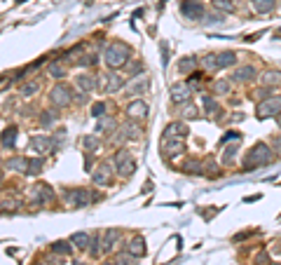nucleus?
<instances>
[{"mask_svg": "<svg viewBox=\"0 0 281 265\" xmlns=\"http://www.w3.org/2000/svg\"><path fill=\"white\" fill-rule=\"evenodd\" d=\"M131 59V47L124 45V42H110L106 47V52H103V61H106L108 68H124Z\"/></svg>", "mask_w": 281, "mask_h": 265, "instance_id": "f257e3e1", "label": "nucleus"}, {"mask_svg": "<svg viewBox=\"0 0 281 265\" xmlns=\"http://www.w3.org/2000/svg\"><path fill=\"white\" fill-rule=\"evenodd\" d=\"M270 162H272V146L260 141L249 150V155L244 157V169L251 172V169H258V167H267Z\"/></svg>", "mask_w": 281, "mask_h": 265, "instance_id": "f03ea898", "label": "nucleus"}, {"mask_svg": "<svg viewBox=\"0 0 281 265\" xmlns=\"http://www.w3.org/2000/svg\"><path fill=\"white\" fill-rule=\"evenodd\" d=\"M113 164H115V172L120 174L122 179H129L131 174L136 172V160L131 157L129 150H117Z\"/></svg>", "mask_w": 281, "mask_h": 265, "instance_id": "7ed1b4c3", "label": "nucleus"}, {"mask_svg": "<svg viewBox=\"0 0 281 265\" xmlns=\"http://www.w3.org/2000/svg\"><path fill=\"white\" fill-rule=\"evenodd\" d=\"M258 117L260 120H267V117H277L281 113V96L279 94H272L265 101H258Z\"/></svg>", "mask_w": 281, "mask_h": 265, "instance_id": "20e7f679", "label": "nucleus"}, {"mask_svg": "<svg viewBox=\"0 0 281 265\" xmlns=\"http://www.w3.org/2000/svg\"><path fill=\"white\" fill-rule=\"evenodd\" d=\"M63 200H66L68 207H89L94 202V195H91L87 188H73V190H68L63 195Z\"/></svg>", "mask_w": 281, "mask_h": 265, "instance_id": "39448f33", "label": "nucleus"}, {"mask_svg": "<svg viewBox=\"0 0 281 265\" xmlns=\"http://www.w3.org/2000/svg\"><path fill=\"white\" fill-rule=\"evenodd\" d=\"M49 101H52L54 108H66L73 103V94H70V87L68 85H56L52 87L49 92Z\"/></svg>", "mask_w": 281, "mask_h": 265, "instance_id": "423d86ee", "label": "nucleus"}, {"mask_svg": "<svg viewBox=\"0 0 281 265\" xmlns=\"http://www.w3.org/2000/svg\"><path fill=\"white\" fill-rule=\"evenodd\" d=\"M115 176V164L113 162H99L96 169H91V179L96 186H108Z\"/></svg>", "mask_w": 281, "mask_h": 265, "instance_id": "0eeeda50", "label": "nucleus"}, {"mask_svg": "<svg viewBox=\"0 0 281 265\" xmlns=\"http://www.w3.org/2000/svg\"><path fill=\"white\" fill-rule=\"evenodd\" d=\"M160 150H162V157H164V160H174L176 155H183V153H185V143H183V139H162Z\"/></svg>", "mask_w": 281, "mask_h": 265, "instance_id": "6e6552de", "label": "nucleus"}, {"mask_svg": "<svg viewBox=\"0 0 281 265\" xmlns=\"http://www.w3.org/2000/svg\"><path fill=\"white\" fill-rule=\"evenodd\" d=\"M99 87L106 94H115V92H120L122 87H124V82H122L120 73H106V75H101L99 78Z\"/></svg>", "mask_w": 281, "mask_h": 265, "instance_id": "1a4fd4ad", "label": "nucleus"}, {"mask_svg": "<svg viewBox=\"0 0 281 265\" xmlns=\"http://www.w3.org/2000/svg\"><path fill=\"white\" fill-rule=\"evenodd\" d=\"M54 200V193L52 188L45 186V183H38V186H33V193H30V202L33 204H49Z\"/></svg>", "mask_w": 281, "mask_h": 265, "instance_id": "9d476101", "label": "nucleus"}, {"mask_svg": "<svg viewBox=\"0 0 281 265\" xmlns=\"http://www.w3.org/2000/svg\"><path fill=\"white\" fill-rule=\"evenodd\" d=\"M181 14L185 16V19H202V16H204V5H202L199 0H183Z\"/></svg>", "mask_w": 281, "mask_h": 265, "instance_id": "9b49d317", "label": "nucleus"}, {"mask_svg": "<svg viewBox=\"0 0 281 265\" xmlns=\"http://www.w3.org/2000/svg\"><path fill=\"white\" fill-rule=\"evenodd\" d=\"M150 87V80H148V75H134V78L124 85V92H127V96H134V94H143L145 89Z\"/></svg>", "mask_w": 281, "mask_h": 265, "instance_id": "f8f14e48", "label": "nucleus"}, {"mask_svg": "<svg viewBox=\"0 0 281 265\" xmlns=\"http://www.w3.org/2000/svg\"><path fill=\"white\" fill-rule=\"evenodd\" d=\"M127 117L129 120H136V122H141V120H145L148 117V103L141 101V99H136V101H129L127 103Z\"/></svg>", "mask_w": 281, "mask_h": 265, "instance_id": "ddd939ff", "label": "nucleus"}, {"mask_svg": "<svg viewBox=\"0 0 281 265\" xmlns=\"http://www.w3.org/2000/svg\"><path fill=\"white\" fill-rule=\"evenodd\" d=\"M192 99V89L185 82H178V85H171V101L183 106V103H188Z\"/></svg>", "mask_w": 281, "mask_h": 265, "instance_id": "4468645a", "label": "nucleus"}, {"mask_svg": "<svg viewBox=\"0 0 281 265\" xmlns=\"http://www.w3.org/2000/svg\"><path fill=\"white\" fill-rule=\"evenodd\" d=\"M122 139H129V141H141V136H143V127H141V122H136V120H127L124 125H122Z\"/></svg>", "mask_w": 281, "mask_h": 265, "instance_id": "2eb2a0df", "label": "nucleus"}, {"mask_svg": "<svg viewBox=\"0 0 281 265\" xmlns=\"http://www.w3.org/2000/svg\"><path fill=\"white\" fill-rule=\"evenodd\" d=\"M28 146H30V150H35L38 155H45V153H52L54 150L52 136H30Z\"/></svg>", "mask_w": 281, "mask_h": 265, "instance_id": "dca6fc26", "label": "nucleus"}, {"mask_svg": "<svg viewBox=\"0 0 281 265\" xmlns=\"http://www.w3.org/2000/svg\"><path fill=\"white\" fill-rule=\"evenodd\" d=\"M75 85L82 94H89V92H94V89L99 87V80L94 78V75H89V73H82V75H77L75 78Z\"/></svg>", "mask_w": 281, "mask_h": 265, "instance_id": "f3484780", "label": "nucleus"}, {"mask_svg": "<svg viewBox=\"0 0 281 265\" xmlns=\"http://www.w3.org/2000/svg\"><path fill=\"white\" fill-rule=\"evenodd\" d=\"M256 68L253 66H239V68H235V73H232V82H251V80H256Z\"/></svg>", "mask_w": 281, "mask_h": 265, "instance_id": "a211bd4d", "label": "nucleus"}, {"mask_svg": "<svg viewBox=\"0 0 281 265\" xmlns=\"http://www.w3.org/2000/svg\"><path fill=\"white\" fill-rule=\"evenodd\" d=\"M120 240H122V230H117V228H108L106 235L101 237V249L110 251L113 249V244H117Z\"/></svg>", "mask_w": 281, "mask_h": 265, "instance_id": "6ab92c4d", "label": "nucleus"}, {"mask_svg": "<svg viewBox=\"0 0 281 265\" xmlns=\"http://www.w3.org/2000/svg\"><path fill=\"white\" fill-rule=\"evenodd\" d=\"M185 136H188V127L183 122H171L162 134V139H185Z\"/></svg>", "mask_w": 281, "mask_h": 265, "instance_id": "aec40b11", "label": "nucleus"}, {"mask_svg": "<svg viewBox=\"0 0 281 265\" xmlns=\"http://www.w3.org/2000/svg\"><path fill=\"white\" fill-rule=\"evenodd\" d=\"M47 73H49L52 78H56V80L66 78V75H68V63L54 59V61H49V66H47Z\"/></svg>", "mask_w": 281, "mask_h": 265, "instance_id": "412c9836", "label": "nucleus"}, {"mask_svg": "<svg viewBox=\"0 0 281 265\" xmlns=\"http://www.w3.org/2000/svg\"><path fill=\"white\" fill-rule=\"evenodd\" d=\"M127 251H129L131 256H136V258L145 256V240L143 237H131L129 244H127Z\"/></svg>", "mask_w": 281, "mask_h": 265, "instance_id": "4be33fe9", "label": "nucleus"}, {"mask_svg": "<svg viewBox=\"0 0 281 265\" xmlns=\"http://www.w3.org/2000/svg\"><path fill=\"white\" fill-rule=\"evenodd\" d=\"M260 82L265 87H281V70H267V73H263L260 75Z\"/></svg>", "mask_w": 281, "mask_h": 265, "instance_id": "5701e85b", "label": "nucleus"}, {"mask_svg": "<svg viewBox=\"0 0 281 265\" xmlns=\"http://www.w3.org/2000/svg\"><path fill=\"white\" fill-rule=\"evenodd\" d=\"M16 134H19V129H16L14 125L7 127L5 132H2V136H0V143H2V148L7 150V148H14V143H16Z\"/></svg>", "mask_w": 281, "mask_h": 265, "instance_id": "b1692460", "label": "nucleus"}, {"mask_svg": "<svg viewBox=\"0 0 281 265\" xmlns=\"http://www.w3.org/2000/svg\"><path fill=\"white\" fill-rule=\"evenodd\" d=\"M5 167H7L9 172H19V174H23V172H28V160H26V157H9Z\"/></svg>", "mask_w": 281, "mask_h": 265, "instance_id": "393cba45", "label": "nucleus"}, {"mask_svg": "<svg viewBox=\"0 0 281 265\" xmlns=\"http://www.w3.org/2000/svg\"><path fill=\"white\" fill-rule=\"evenodd\" d=\"M117 129V120L110 115H103L99 117V125H96V132H103V134H110Z\"/></svg>", "mask_w": 281, "mask_h": 265, "instance_id": "a878e982", "label": "nucleus"}, {"mask_svg": "<svg viewBox=\"0 0 281 265\" xmlns=\"http://www.w3.org/2000/svg\"><path fill=\"white\" fill-rule=\"evenodd\" d=\"M192 70H197V59H195V56H183L181 61H178V73L190 75Z\"/></svg>", "mask_w": 281, "mask_h": 265, "instance_id": "bb28decb", "label": "nucleus"}, {"mask_svg": "<svg viewBox=\"0 0 281 265\" xmlns=\"http://www.w3.org/2000/svg\"><path fill=\"white\" fill-rule=\"evenodd\" d=\"M216 61H218V70L230 68V66H235L237 63V54L235 52H221V54H216Z\"/></svg>", "mask_w": 281, "mask_h": 265, "instance_id": "cd10ccee", "label": "nucleus"}, {"mask_svg": "<svg viewBox=\"0 0 281 265\" xmlns=\"http://www.w3.org/2000/svg\"><path fill=\"white\" fill-rule=\"evenodd\" d=\"M274 5H277V0H251V7L258 12V14H267V12H272Z\"/></svg>", "mask_w": 281, "mask_h": 265, "instance_id": "c85d7f7f", "label": "nucleus"}, {"mask_svg": "<svg viewBox=\"0 0 281 265\" xmlns=\"http://www.w3.org/2000/svg\"><path fill=\"white\" fill-rule=\"evenodd\" d=\"M89 242H91V237L87 233H73L70 235V244L77 247V249H89Z\"/></svg>", "mask_w": 281, "mask_h": 265, "instance_id": "c756f323", "label": "nucleus"}, {"mask_svg": "<svg viewBox=\"0 0 281 265\" xmlns=\"http://www.w3.org/2000/svg\"><path fill=\"white\" fill-rule=\"evenodd\" d=\"M202 106H204V110L211 113V115H218V113H221V106L216 103V99H213L211 94H204V96H202Z\"/></svg>", "mask_w": 281, "mask_h": 265, "instance_id": "7c9ffc66", "label": "nucleus"}, {"mask_svg": "<svg viewBox=\"0 0 281 265\" xmlns=\"http://www.w3.org/2000/svg\"><path fill=\"white\" fill-rule=\"evenodd\" d=\"M185 174H204L202 169H204V162L202 160H188V162H183L181 167Z\"/></svg>", "mask_w": 281, "mask_h": 265, "instance_id": "2f4dec72", "label": "nucleus"}, {"mask_svg": "<svg viewBox=\"0 0 281 265\" xmlns=\"http://www.w3.org/2000/svg\"><path fill=\"white\" fill-rule=\"evenodd\" d=\"M42 167H45V157L38 155V157H30L28 160V172L26 174H33V176H38L42 172Z\"/></svg>", "mask_w": 281, "mask_h": 265, "instance_id": "473e14b6", "label": "nucleus"}, {"mask_svg": "<svg viewBox=\"0 0 281 265\" xmlns=\"http://www.w3.org/2000/svg\"><path fill=\"white\" fill-rule=\"evenodd\" d=\"M178 113H181V117L183 120H195V117L199 115V110H197V106H195V103H183L181 106V110H178Z\"/></svg>", "mask_w": 281, "mask_h": 265, "instance_id": "72a5a7b5", "label": "nucleus"}, {"mask_svg": "<svg viewBox=\"0 0 281 265\" xmlns=\"http://www.w3.org/2000/svg\"><path fill=\"white\" fill-rule=\"evenodd\" d=\"M213 92H216V94H221V96L230 94V92H232V80H225V78L216 80V82H213Z\"/></svg>", "mask_w": 281, "mask_h": 265, "instance_id": "f704fd0d", "label": "nucleus"}, {"mask_svg": "<svg viewBox=\"0 0 281 265\" xmlns=\"http://www.w3.org/2000/svg\"><path fill=\"white\" fill-rule=\"evenodd\" d=\"M56 120H59V113H56V110H42V113H40V125L47 127V129H49Z\"/></svg>", "mask_w": 281, "mask_h": 265, "instance_id": "c9c22d12", "label": "nucleus"}, {"mask_svg": "<svg viewBox=\"0 0 281 265\" xmlns=\"http://www.w3.org/2000/svg\"><path fill=\"white\" fill-rule=\"evenodd\" d=\"M213 9L230 14V12H235V0H213Z\"/></svg>", "mask_w": 281, "mask_h": 265, "instance_id": "e433bc0d", "label": "nucleus"}, {"mask_svg": "<svg viewBox=\"0 0 281 265\" xmlns=\"http://www.w3.org/2000/svg\"><path fill=\"white\" fill-rule=\"evenodd\" d=\"M82 148H84V153H96L99 150V139L96 136H82Z\"/></svg>", "mask_w": 281, "mask_h": 265, "instance_id": "4c0bfd02", "label": "nucleus"}, {"mask_svg": "<svg viewBox=\"0 0 281 265\" xmlns=\"http://www.w3.org/2000/svg\"><path fill=\"white\" fill-rule=\"evenodd\" d=\"M138 258L136 256H131L129 251H124V254H117V256L113 258V263L115 265H136Z\"/></svg>", "mask_w": 281, "mask_h": 265, "instance_id": "58836bf2", "label": "nucleus"}, {"mask_svg": "<svg viewBox=\"0 0 281 265\" xmlns=\"http://www.w3.org/2000/svg\"><path fill=\"white\" fill-rule=\"evenodd\" d=\"M52 251H54V254H59V256H70V251H73L70 240H68V242H54L52 244Z\"/></svg>", "mask_w": 281, "mask_h": 265, "instance_id": "ea45409f", "label": "nucleus"}, {"mask_svg": "<svg viewBox=\"0 0 281 265\" xmlns=\"http://www.w3.org/2000/svg\"><path fill=\"white\" fill-rule=\"evenodd\" d=\"M204 169H206V176H209V179H216V176H218V174H221V172H218V164H216V162H213V157H209V160H206V162H204Z\"/></svg>", "mask_w": 281, "mask_h": 265, "instance_id": "a19ab883", "label": "nucleus"}, {"mask_svg": "<svg viewBox=\"0 0 281 265\" xmlns=\"http://www.w3.org/2000/svg\"><path fill=\"white\" fill-rule=\"evenodd\" d=\"M38 89H40V82H38V80H30V82H26V85L21 87V94H23V96H33Z\"/></svg>", "mask_w": 281, "mask_h": 265, "instance_id": "79ce46f5", "label": "nucleus"}, {"mask_svg": "<svg viewBox=\"0 0 281 265\" xmlns=\"http://www.w3.org/2000/svg\"><path fill=\"white\" fill-rule=\"evenodd\" d=\"M202 66H204L206 70H218V61H216V54L202 56Z\"/></svg>", "mask_w": 281, "mask_h": 265, "instance_id": "37998d69", "label": "nucleus"}, {"mask_svg": "<svg viewBox=\"0 0 281 265\" xmlns=\"http://www.w3.org/2000/svg\"><path fill=\"white\" fill-rule=\"evenodd\" d=\"M272 94H274V89H272V87H263V89H258V92H253L251 96H256L258 101H265V99H270Z\"/></svg>", "mask_w": 281, "mask_h": 265, "instance_id": "c03bdc74", "label": "nucleus"}, {"mask_svg": "<svg viewBox=\"0 0 281 265\" xmlns=\"http://www.w3.org/2000/svg\"><path fill=\"white\" fill-rule=\"evenodd\" d=\"M106 110H108L106 103H103V101H96L94 106H91V115H94V117H103V115H108Z\"/></svg>", "mask_w": 281, "mask_h": 265, "instance_id": "a18cd8bd", "label": "nucleus"}, {"mask_svg": "<svg viewBox=\"0 0 281 265\" xmlns=\"http://www.w3.org/2000/svg\"><path fill=\"white\" fill-rule=\"evenodd\" d=\"M63 139H66V129H56V134L52 136V146H54V150H59V148H61Z\"/></svg>", "mask_w": 281, "mask_h": 265, "instance_id": "49530a36", "label": "nucleus"}, {"mask_svg": "<svg viewBox=\"0 0 281 265\" xmlns=\"http://www.w3.org/2000/svg\"><path fill=\"white\" fill-rule=\"evenodd\" d=\"M124 70H127L129 75H141V73H143V66H141L138 61H131V63H127V66H124Z\"/></svg>", "mask_w": 281, "mask_h": 265, "instance_id": "de8ad7c7", "label": "nucleus"}, {"mask_svg": "<svg viewBox=\"0 0 281 265\" xmlns=\"http://www.w3.org/2000/svg\"><path fill=\"white\" fill-rule=\"evenodd\" d=\"M101 237H91V242H89V254L91 256H99L101 254Z\"/></svg>", "mask_w": 281, "mask_h": 265, "instance_id": "09e8293b", "label": "nucleus"}, {"mask_svg": "<svg viewBox=\"0 0 281 265\" xmlns=\"http://www.w3.org/2000/svg\"><path fill=\"white\" fill-rule=\"evenodd\" d=\"M96 63V56L94 54H82V59H77V66H84V68H89Z\"/></svg>", "mask_w": 281, "mask_h": 265, "instance_id": "8fccbe9b", "label": "nucleus"}, {"mask_svg": "<svg viewBox=\"0 0 281 265\" xmlns=\"http://www.w3.org/2000/svg\"><path fill=\"white\" fill-rule=\"evenodd\" d=\"M235 155H237V148H235V146H230V148H225V153H223V162H225V164H232Z\"/></svg>", "mask_w": 281, "mask_h": 265, "instance_id": "3c124183", "label": "nucleus"}, {"mask_svg": "<svg viewBox=\"0 0 281 265\" xmlns=\"http://www.w3.org/2000/svg\"><path fill=\"white\" fill-rule=\"evenodd\" d=\"M0 207H2L5 211H14L16 207H19V202H16V200H5V202L0 204Z\"/></svg>", "mask_w": 281, "mask_h": 265, "instance_id": "603ef678", "label": "nucleus"}, {"mask_svg": "<svg viewBox=\"0 0 281 265\" xmlns=\"http://www.w3.org/2000/svg\"><path fill=\"white\" fill-rule=\"evenodd\" d=\"M270 146H272V150H279V153H281V134L272 136V141H270Z\"/></svg>", "mask_w": 281, "mask_h": 265, "instance_id": "864d4df0", "label": "nucleus"}, {"mask_svg": "<svg viewBox=\"0 0 281 265\" xmlns=\"http://www.w3.org/2000/svg\"><path fill=\"white\" fill-rule=\"evenodd\" d=\"M232 139H235V141H239V139H242V136H239V134H237V132H228V134H225V136H223V139H221V143H228V141H232Z\"/></svg>", "mask_w": 281, "mask_h": 265, "instance_id": "5fc2aeb1", "label": "nucleus"}, {"mask_svg": "<svg viewBox=\"0 0 281 265\" xmlns=\"http://www.w3.org/2000/svg\"><path fill=\"white\" fill-rule=\"evenodd\" d=\"M256 263H258V265H267V263H270V258H267L265 251H260V254H258V258H256Z\"/></svg>", "mask_w": 281, "mask_h": 265, "instance_id": "6e6d98bb", "label": "nucleus"}, {"mask_svg": "<svg viewBox=\"0 0 281 265\" xmlns=\"http://www.w3.org/2000/svg\"><path fill=\"white\" fill-rule=\"evenodd\" d=\"M249 235H251V233H242V235H237V237H235V242H242V240H246Z\"/></svg>", "mask_w": 281, "mask_h": 265, "instance_id": "4d7b16f0", "label": "nucleus"}, {"mask_svg": "<svg viewBox=\"0 0 281 265\" xmlns=\"http://www.w3.org/2000/svg\"><path fill=\"white\" fill-rule=\"evenodd\" d=\"M38 265H54V263H49V261H47V258H45V261H40Z\"/></svg>", "mask_w": 281, "mask_h": 265, "instance_id": "13d9d810", "label": "nucleus"}, {"mask_svg": "<svg viewBox=\"0 0 281 265\" xmlns=\"http://www.w3.org/2000/svg\"><path fill=\"white\" fill-rule=\"evenodd\" d=\"M70 265H84V263H80V261H70Z\"/></svg>", "mask_w": 281, "mask_h": 265, "instance_id": "bf43d9fd", "label": "nucleus"}, {"mask_svg": "<svg viewBox=\"0 0 281 265\" xmlns=\"http://www.w3.org/2000/svg\"><path fill=\"white\" fill-rule=\"evenodd\" d=\"M277 122H279V127H281V113H279V115H277Z\"/></svg>", "mask_w": 281, "mask_h": 265, "instance_id": "052dcab7", "label": "nucleus"}, {"mask_svg": "<svg viewBox=\"0 0 281 265\" xmlns=\"http://www.w3.org/2000/svg\"><path fill=\"white\" fill-rule=\"evenodd\" d=\"M274 35H277V38H281V28H279V31H277V33H274Z\"/></svg>", "mask_w": 281, "mask_h": 265, "instance_id": "680f3d73", "label": "nucleus"}, {"mask_svg": "<svg viewBox=\"0 0 281 265\" xmlns=\"http://www.w3.org/2000/svg\"><path fill=\"white\" fill-rule=\"evenodd\" d=\"M0 186H2V172H0Z\"/></svg>", "mask_w": 281, "mask_h": 265, "instance_id": "e2e57ef3", "label": "nucleus"}, {"mask_svg": "<svg viewBox=\"0 0 281 265\" xmlns=\"http://www.w3.org/2000/svg\"><path fill=\"white\" fill-rule=\"evenodd\" d=\"M108 265H115V263H108Z\"/></svg>", "mask_w": 281, "mask_h": 265, "instance_id": "0e129e2a", "label": "nucleus"}]
</instances>
